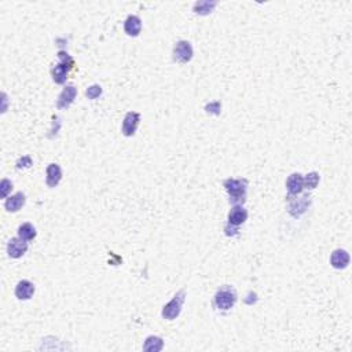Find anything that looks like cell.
Here are the masks:
<instances>
[{"label":"cell","mask_w":352,"mask_h":352,"mask_svg":"<svg viewBox=\"0 0 352 352\" xmlns=\"http://www.w3.org/2000/svg\"><path fill=\"white\" fill-rule=\"evenodd\" d=\"M164 347V340L161 337H157V336H150L147 337L143 344V351H152L157 352L161 351Z\"/></svg>","instance_id":"17"},{"label":"cell","mask_w":352,"mask_h":352,"mask_svg":"<svg viewBox=\"0 0 352 352\" xmlns=\"http://www.w3.org/2000/svg\"><path fill=\"white\" fill-rule=\"evenodd\" d=\"M62 179V169L59 167L58 164H50L47 167V171H45V183L48 187H55V186L59 185V182Z\"/></svg>","instance_id":"14"},{"label":"cell","mask_w":352,"mask_h":352,"mask_svg":"<svg viewBox=\"0 0 352 352\" xmlns=\"http://www.w3.org/2000/svg\"><path fill=\"white\" fill-rule=\"evenodd\" d=\"M32 165V158L29 156H23L17 161V168L23 169V168H29Z\"/></svg>","instance_id":"24"},{"label":"cell","mask_w":352,"mask_h":352,"mask_svg":"<svg viewBox=\"0 0 352 352\" xmlns=\"http://www.w3.org/2000/svg\"><path fill=\"white\" fill-rule=\"evenodd\" d=\"M224 231H226V235H229V237H234V235L238 234V227L231 226V224L227 223L226 227H224Z\"/></svg>","instance_id":"25"},{"label":"cell","mask_w":352,"mask_h":352,"mask_svg":"<svg viewBox=\"0 0 352 352\" xmlns=\"http://www.w3.org/2000/svg\"><path fill=\"white\" fill-rule=\"evenodd\" d=\"M18 237L23 241H32L36 237V229L31 223H23L18 227Z\"/></svg>","instance_id":"18"},{"label":"cell","mask_w":352,"mask_h":352,"mask_svg":"<svg viewBox=\"0 0 352 352\" xmlns=\"http://www.w3.org/2000/svg\"><path fill=\"white\" fill-rule=\"evenodd\" d=\"M10 190H13V183H11L9 179H3V181H2V185H0V194H2V198H7Z\"/></svg>","instance_id":"22"},{"label":"cell","mask_w":352,"mask_h":352,"mask_svg":"<svg viewBox=\"0 0 352 352\" xmlns=\"http://www.w3.org/2000/svg\"><path fill=\"white\" fill-rule=\"evenodd\" d=\"M185 300H186L185 289L179 290V292H178V293L173 296V298H172L171 301L164 306L163 312H161V315H163L164 319H168V321H173L175 318H178V316H179V314H181L182 307H183V303H185Z\"/></svg>","instance_id":"4"},{"label":"cell","mask_w":352,"mask_h":352,"mask_svg":"<svg viewBox=\"0 0 352 352\" xmlns=\"http://www.w3.org/2000/svg\"><path fill=\"white\" fill-rule=\"evenodd\" d=\"M235 303H237V292L230 285L221 286L215 294V306L217 307V310L229 311L234 307Z\"/></svg>","instance_id":"3"},{"label":"cell","mask_w":352,"mask_h":352,"mask_svg":"<svg viewBox=\"0 0 352 352\" xmlns=\"http://www.w3.org/2000/svg\"><path fill=\"white\" fill-rule=\"evenodd\" d=\"M330 264L337 270H344L349 264V255L344 249H336L330 256Z\"/></svg>","instance_id":"12"},{"label":"cell","mask_w":352,"mask_h":352,"mask_svg":"<svg viewBox=\"0 0 352 352\" xmlns=\"http://www.w3.org/2000/svg\"><path fill=\"white\" fill-rule=\"evenodd\" d=\"M124 31L128 36L136 37L142 31V21L138 15H130L124 22Z\"/></svg>","instance_id":"16"},{"label":"cell","mask_w":352,"mask_h":352,"mask_svg":"<svg viewBox=\"0 0 352 352\" xmlns=\"http://www.w3.org/2000/svg\"><path fill=\"white\" fill-rule=\"evenodd\" d=\"M311 197L308 194L303 195V197H298L296 195V199H292L289 204V213L293 215L294 217H298L301 213H304L310 207V201H311Z\"/></svg>","instance_id":"9"},{"label":"cell","mask_w":352,"mask_h":352,"mask_svg":"<svg viewBox=\"0 0 352 352\" xmlns=\"http://www.w3.org/2000/svg\"><path fill=\"white\" fill-rule=\"evenodd\" d=\"M205 110H207L208 113L217 116V114H220V112H221V104L220 102H212V104H209L205 106Z\"/></svg>","instance_id":"23"},{"label":"cell","mask_w":352,"mask_h":352,"mask_svg":"<svg viewBox=\"0 0 352 352\" xmlns=\"http://www.w3.org/2000/svg\"><path fill=\"white\" fill-rule=\"evenodd\" d=\"M216 2H197L194 5V13L199 15H208L216 7Z\"/></svg>","instance_id":"19"},{"label":"cell","mask_w":352,"mask_h":352,"mask_svg":"<svg viewBox=\"0 0 352 352\" xmlns=\"http://www.w3.org/2000/svg\"><path fill=\"white\" fill-rule=\"evenodd\" d=\"M28 250L27 241L18 238H11L7 244V253L11 259L22 258Z\"/></svg>","instance_id":"8"},{"label":"cell","mask_w":352,"mask_h":352,"mask_svg":"<svg viewBox=\"0 0 352 352\" xmlns=\"http://www.w3.org/2000/svg\"><path fill=\"white\" fill-rule=\"evenodd\" d=\"M77 96V88L73 84H69L62 90V92L59 94L58 100H57V108L58 109H68L70 105L74 102Z\"/></svg>","instance_id":"7"},{"label":"cell","mask_w":352,"mask_h":352,"mask_svg":"<svg viewBox=\"0 0 352 352\" xmlns=\"http://www.w3.org/2000/svg\"><path fill=\"white\" fill-rule=\"evenodd\" d=\"M25 201H27V197H25V194L23 193H15L14 195H11V197H9V198L6 199L5 203V208L7 212H18L19 209L25 205Z\"/></svg>","instance_id":"15"},{"label":"cell","mask_w":352,"mask_h":352,"mask_svg":"<svg viewBox=\"0 0 352 352\" xmlns=\"http://www.w3.org/2000/svg\"><path fill=\"white\" fill-rule=\"evenodd\" d=\"M248 219V211L242 205H234L229 213V224L238 227L244 224Z\"/></svg>","instance_id":"11"},{"label":"cell","mask_w":352,"mask_h":352,"mask_svg":"<svg viewBox=\"0 0 352 352\" xmlns=\"http://www.w3.org/2000/svg\"><path fill=\"white\" fill-rule=\"evenodd\" d=\"M33 294H35V285L31 281H19L15 286V296L18 300H29L33 297Z\"/></svg>","instance_id":"13"},{"label":"cell","mask_w":352,"mask_h":352,"mask_svg":"<svg viewBox=\"0 0 352 352\" xmlns=\"http://www.w3.org/2000/svg\"><path fill=\"white\" fill-rule=\"evenodd\" d=\"M318 183H319V173H316V172H311V173H308V175L304 178V189H315L316 186H318Z\"/></svg>","instance_id":"20"},{"label":"cell","mask_w":352,"mask_h":352,"mask_svg":"<svg viewBox=\"0 0 352 352\" xmlns=\"http://www.w3.org/2000/svg\"><path fill=\"white\" fill-rule=\"evenodd\" d=\"M193 58V47L187 40H179L173 47V61L178 63H187Z\"/></svg>","instance_id":"5"},{"label":"cell","mask_w":352,"mask_h":352,"mask_svg":"<svg viewBox=\"0 0 352 352\" xmlns=\"http://www.w3.org/2000/svg\"><path fill=\"white\" fill-rule=\"evenodd\" d=\"M223 187L230 195V203L234 205H241L246 199V190H248V181L246 179H226L223 182Z\"/></svg>","instance_id":"1"},{"label":"cell","mask_w":352,"mask_h":352,"mask_svg":"<svg viewBox=\"0 0 352 352\" xmlns=\"http://www.w3.org/2000/svg\"><path fill=\"white\" fill-rule=\"evenodd\" d=\"M286 189H288V194L289 197L292 195L301 194L304 190V178L300 173H292L286 181Z\"/></svg>","instance_id":"10"},{"label":"cell","mask_w":352,"mask_h":352,"mask_svg":"<svg viewBox=\"0 0 352 352\" xmlns=\"http://www.w3.org/2000/svg\"><path fill=\"white\" fill-rule=\"evenodd\" d=\"M86 95L88 99H96V98H99L100 95H102V87L98 86V84L88 87L86 91Z\"/></svg>","instance_id":"21"},{"label":"cell","mask_w":352,"mask_h":352,"mask_svg":"<svg viewBox=\"0 0 352 352\" xmlns=\"http://www.w3.org/2000/svg\"><path fill=\"white\" fill-rule=\"evenodd\" d=\"M59 62L55 65L53 70H51V76L57 84H63L68 79V73L70 72L74 66V61L68 53L65 51H59L58 53Z\"/></svg>","instance_id":"2"},{"label":"cell","mask_w":352,"mask_h":352,"mask_svg":"<svg viewBox=\"0 0 352 352\" xmlns=\"http://www.w3.org/2000/svg\"><path fill=\"white\" fill-rule=\"evenodd\" d=\"M140 122V114L136 112H128L124 117L122 121L121 132L124 136H134L135 135L136 130L139 127Z\"/></svg>","instance_id":"6"}]
</instances>
